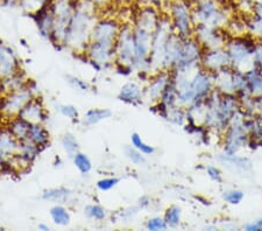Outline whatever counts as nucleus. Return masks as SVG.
<instances>
[{"mask_svg": "<svg viewBox=\"0 0 262 231\" xmlns=\"http://www.w3.org/2000/svg\"><path fill=\"white\" fill-rule=\"evenodd\" d=\"M159 103H161L164 108L168 109V110L169 109L176 107V105H179L177 104V90L174 82H172L171 79L170 82L168 83L166 89H164L161 98L159 100Z\"/></svg>", "mask_w": 262, "mask_h": 231, "instance_id": "393cba45", "label": "nucleus"}, {"mask_svg": "<svg viewBox=\"0 0 262 231\" xmlns=\"http://www.w3.org/2000/svg\"><path fill=\"white\" fill-rule=\"evenodd\" d=\"M116 65L130 67L135 69V55L133 45V26L130 24H122L117 36L116 46Z\"/></svg>", "mask_w": 262, "mask_h": 231, "instance_id": "0eeeda50", "label": "nucleus"}, {"mask_svg": "<svg viewBox=\"0 0 262 231\" xmlns=\"http://www.w3.org/2000/svg\"><path fill=\"white\" fill-rule=\"evenodd\" d=\"M130 140H132V145L135 147V149H138L141 153H143L145 155H151L155 153L154 147L146 144L139 133H137V132L132 133V136H130Z\"/></svg>", "mask_w": 262, "mask_h": 231, "instance_id": "473e14b6", "label": "nucleus"}, {"mask_svg": "<svg viewBox=\"0 0 262 231\" xmlns=\"http://www.w3.org/2000/svg\"><path fill=\"white\" fill-rule=\"evenodd\" d=\"M20 147V141L13 137L8 130L0 134V159L3 160H10L18 154Z\"/></svg>", "mask_w": 262, "mask_h": 231, "instance_id": "6ab92c4d", "label": "nucleus"}, {"mask_svg": "<svg viewBox=\"0 0 262 231\" xmlns=\"http://www.w3.org/2000/svg\"><path fill=\"white\" fill-rule=\"evenodd\" d=\"M164 119H167L168 121H170V123L175 125L183 126L187 123V110H185V108L176 105V107L169 109Z\"/></svg>", "mask_w": 262, "mask_h": 231, "instance_id": "bb28decb", "label": "nucleus"}, {"mask_svg": "<svg viewBox=\"0 0 262 231\" xmlns=\"http://www.w3.org/2000/svg\"><path fill=\"white\" fill-rule=\"evenodd\" d=\"M192 19L195 25L203 24L214 28H225L231 15L219 0H192Z\"/></svg>", "mask_w": 262, "mask_h": 231, "instance_id": "f03ea898", "label": "nucleus"}, {"mask_svg": "<svg viewBox=\"0 0 262 231\" xmlns=\"http://www.w3.org/2000/svg\"><path fill=\"white\" fill-rule=\"evenodd\" d=\"M189 2H192V0H189Z\"/></svg>", "mask_w": 262, "mask_h": 231, "instance_id": "3c124183", "label": "nucleus"}, {"mask_svg": "<svg viewBox=\"0 0 262 231\" xmlns=\"http://www.w3.org/2000/svg\"><path fill=\"white\" fill-rule=\"evenodd\" d=\"M244 196L245 194L243 191H239V189H230V191L224 192L223 199L229 204L236 205L244 200Z\"/></svg>", "mask_w": 262, "mask_h": 231, "instance_id": "f704fd0d", "label": "nucleus"}, {"mask_svg": "<svg viewBox=\"0 0 262 231\" xmlns=\"http://www.w3.org/2000/svg\"><path fill=\"white\" fill-rule=\"evenodd\" d=\"M162 12L159 7L151 5H141V7L137 11L134 15V27L141 28L153 34L158 28L160 18H161Z\"/></svg>", "mask_w": 262, "mask_h": 231, "instance_id": "ddd939ff", "label": "nucleus"}, {"mask_svg": "<svg viewBox=\"0 0 262 231\" xmlns=\"http://www.w3.org/2000/svg\"><path fill=\"white\" fill-rule=\"evenodd\" d=\"M245 230L247 231H260L262 230V218H259V220H255L253 222H249L246 225L244 226Z\"/></svg>", "mask_w": 262, "mask_h": 231, "instance_id": "37998d69", "label": "nucleus"}, {"mask_svg": "<svg viewBox=\"0 0 262 231\" xmlns=\"http://www.w3.org/2000/svg\"><path fill=\"white\" fill-rule=\"evenodd\" d=\"M121 23L116 18H101L97 20L91 32V40L116 41L121 28Z\"/></svg>", "mask_w": 262, "mask_h": 231, "instance_id": "2eb2a0df", "label": "nucleus"}, {"mask_svg": "<svg viewBox=\"0 0 262 231\" xmlns=\"http://www.w3.org/2000/svg\"><path fill=\"white\" fill-rule=\"evenodd\" d=\"M68 82L71 87H74L75 89H77L79 91H83V92H86L91 89L90 84L88 82L83 81V79L78 78V77H75V76H68Z\"/></svg>", "mask_w": 262, "mask_h": 231, "instance_id": "ea45409f", "label": "nucleus"}, {"mask_svg": "<svg viewBox=\"0 0 262 231\" xmlns=\"http://www.w3.org/2000/svg\"><path fill=\"white\" fill-rule=\"evenodd\" d=\"M84 214L92 220L96 221H104L106 218L107 214L104 207H101L100 204H89L84 208Z\"/></svg>", "mask_w": 262, "mask_h": 231, "instance_id": "7c9ffc66", "label": "nucleus"}, {"mask_svg": "<svg viewBox=\"0 0 262 231\" xmlns=\"http://www.w3.org/2000/svg\"><path fill=\"white\" fill-rule=\"evenodd\" d=\"M71 195V191L68 188L60 187V188H53L45 191L42 193V199L47 201H55V202H60V201H66L69 199Z\"/></svg>", "mask_w": 262, "mask_h": 231, "instance_id": "cd10ccee", "label": "nucleus"}, {"mask_svg": "<svg viewBox=\"0 0 262 231\" xmlns=\"http://www.w3.org/2000/svg\"><path fill=\"white\" fill-rule=\"evenodd\" d=\"M58 111L61 112L62 116H64V117H67V118H69L71 120H76L79 117V112L77 110V108L74 107V105H70V104L60 105Z\"/></svg>", "mask_w": 262, "mask_h": 231, "instance_id": "4c0bfd02", "label": "nucleus"}, {"mask_svg": "<svg viewBox=\"0 0 262 231\" xmlns=\"http://www.w3.org/2000/svg\"><path fill=\"white\" fill-rule=\"evenodd\" d=\"M97 10L88 0H78L68 27L64 47L84 54L90 42L91 32L97 23Z\"/></svg>", "mask_w": 262, "mask_h": 231, "instance_id": "f257e3e1", "label": "nucleus"}, {"mask_svg": "<svg viewBox=\"0 0 262 231\" xmlns=\"http://www.w3.org/2000/svg\"><path fill=\"white\" fill-rule=\"evenodd\" d=\"M225 28H214L208 25L197 24L195 25L193 37L200 42L203 49H214L225 47L227 40L230 39V34L225 35Z\"/></svg>", "mask_w": 262, "mask_h": 231, "instance_id": "9d476101", "label": "nucleus"}, {"mask_svg": "<svg viewBox=\"0 0 262 231\" xmlns=\"http://www.w3.org/2000/svg\"><path fill=\"white\" fill-rule=\"evenodd\" d=\"M125 153H126V157L129 159V161L134 163V165L141 166L146 162L145 154L141 153L138 149H135L134 146H126Z\"/></svg>", "mask_w": 262, "mask_h": 231, "instance_id": "72a5a7b5", "label": "nucleus"}, {"mask_svg": "<svg viewBox=\"0 0 262 231\" xmlns=\"http://www.w3.org/2000/svg\"><path fill=\"white\" fill-rule=\"evenodd\" d=\"M224 161L226 162H230L232 165L240 168V170L243 171H248L252 168V162L249 160L248 158H245V157H239V155H226L224 154Z\"/></svg>", "mask_w": 262, "mask_h": 231, "instance_id": "2f4dec72", "label": "nucleus"}, {"mask_svg": "<svg viewBox=\"0 0 262 231\" xmlns=\"http://www.w3.org/2000/svg\"><path fill=\"white\" fill-rule=\"evenodd\" d=\"M73 161L75 167L77 168L82 174L90 173L92 170V162L90 160V158L82 152L76 153V155L73 158Z\"/></svg>", "mask_w": 262, "mask_h": 231, "instance_id": "c756f323", "label": "nucleus"}, {"mask_svg": "<svg viewBox=\"0 0 262 231\" xmlns=\"http://www.w3.org/2000/svg\"><path fill=\"white\" fill-rule=\"evenodd\" d=\"M244 74L246 79L245 92H247L252 97H262V70L252 67Z\"/></svg>", "mask_w": 262, "mask_h": 231, "instance_id": "aec40b11", "label": "nucleus"}, {"mask_svg": "<svg viewBox=\"0 0 262 231\" xmlns=\"http://www.w3.org/2000/svg\"><path fill=\"white\" fill-rule=\"evenodd\" d=\"M141 5H151L155 7L161 8L164 3H167L168 0H140Z\"/></svg>", "mask_w": 262, "mask_h": 231, "instance_id": "c03bdc74", "label": "nucleus"}, {"mask_svg": "<svg viewBox=\"0 0 262 231\" xmlns=\"http://www.w3.org/2000/svg\"><path fill=\"white\" fill-rule=\"evenodd\" d=\"M33 97H35V95H34V89L31 87V81H29L27 87L8 94L5 98H3L2 110L12 118V117L18 116L21 109Z\"/></svg>", "mask_w": 262, "mask_h": 231, "instance_id": "f8f14e48", "label": "nucleus"}, {"mask_svg": "<svg viewBox=\"0 0 262 231\" xmlns=\"http://www.w3.org/2000/svg\"><path fill=\"white\" fill-rule=\"evenodd\" d=\"M170 79V70H161L155 73L154 76L148 81V86L145 89V98L154 104L159 102Z\"/></svg>", "mask_w": 262, "mask_h": 231, "instance_id": "dca6fc26", "label": "nucleus"}, {"mask_svg": "<svg viewBox=\"0 0 262 231\" xmlns=\"http://www.w3.org/2000/svg\"><path fill=\"white\" fill-rule=\"evenodd\" d=\"M153 34L133 26V45L135 55V69L150 73V49Z\"/></svg>", "mask_w": 262, "mask_h": 231, "instance_id": "1a4fd4ad", "label": "nucleus"}, {"mask_svg": "<svg viewBox=\"0 0 262 231\" xmlns=\"http://www.w3.org/2000/svg\"><path fill=\"white\" fill-rule=\"evenodd\" d=\"M256 37L246 33L244 35L231 36L225 45L226 52L229 53L231 66L240 71H245L246 65L247 70L253 67V55L256 46Z\"/></svg>", "mask_w": 262, "mask_h": 231, "instance_id": "7ed1b4c3", "label": "nucleus"}, {"mask_svg": "<svg viewBox=\"0 0 262 231\" xmlns=\"http://www.w3.org/2000/svg\"><path fill=\"white\" fill-rule=\"evenodd\" d=\"M27 139L31 140L36 146H39L41 150H43L49 145L50 133L43 124H32Z\"/></svg>", "mask_w": 262, "mask_h": 231, "instance_id": "412c9836", "label": "nucleus"}, {"mask_svg": "<svg viewBox=\"0 0 262 231\" xmlns=\"http://www.w3.org/2000/svg\"><path fill=\"white\" fill-rule=\"evenodd\" d=\"M112 112L108 109H91L85 112L83 117V124L86 126H92L98 124L99 121L107 119L111 117Z\"/></svg>", "mask_w": 262, "mask_h": 231, "instance_id": "b1692460", "label": "nucleus"}, {"mask_svg": "<svg viewBox=\"0 0 262 231\" xmlns=\"http://www.w3.org/2000/svg\"><path fill=\"white\" fill-rule=\"evenodd\" d=\"M8 5H14V4H20L21 0H5Z\"/></svg>", "mask_w": 262, "mask_h": 231, "instance_id": "09e8293b", "label": "nucleus"}, {"mask_svg": "<svg viewBox=\"0 0 262 231\" xmlns=\"http://www.w3.org/2000/svg\"><path fill=\"white\" fill-rule=\"evenodd\" d=\"M169 7L166 13L170 18L172 29L181 39L193 36L195 23L192 19L191 2L189 0H168Z\"/></svg>", "mask_w": 262, "mask_h": 231, "instance_id": "20e7f679", "label": "nucleus"}, {"mask_svg": "<svg viewBox=\"0 0 262 231\" xmlns=\"http://www.w3.org/2000/svg\"><path fill=\"white\" fill-rule=\"evenodd\" d=\"M119 182H120L119 178H104V179H100L99 181L97 182V188L101 192H107V191H111L112 188H115Z\"/></svg>", "mask_w": 262, "mask_h": 231, "instance_id": "58836bf2", "label": "nucleus"}, {"mask_svg": "<svg viewBox=\"0 0 262 231\" xmlns=\"http://www.w3.org/2000/svg\"><path fill=\"white\" fill-rule=\"evenodd\" d=\"M116 41L91 40L89 42L85 56L97 71H101L116 61Z\"/></svg>", "mask_w": 262, "mask_h": 231, "instance_id": "423d86ee", "label": "nucleus"}, {"mask_svg": "<svg viewBox=\"0 0 262 231\" xmlns=\"http://www.w3.org/2000/svg\"><path fill=\"white\" fill-rule=\"evenodd\" d=\"M206 174H208V176L212 180V181L218 183L223 182V174L218 167L208 166L206 167Z\"/></svg>", "mask_w": 262, "mask_h": 231, "instance_id": "79ce46f5", "label": "nucleus"}, {"mask_svg": "<svg viewBox=\"0 0 262 231\" xmlns=\"http://www.w3.org/2000/svg\"><path fill=\"white\" fill-rule=\"evenodd\" d=\"M21 118L26 119L31 124H45L48 119V113L41 98L33 97L21 109L19 115Z\"/></svg>", "mask_w": 262, "mask_h": 231, "instance_id": "f3484780", "label": "nucleus"}, {"mask_svg": "<svg viewBox=\"0 0 262 231\" xmlns=\"http://www.w3.org/2000/svg\"><path fill=\"white\" fill-rule=\"evenodd\" d=\"M149 204V199L147 196H143L140 199V205L141 207H146V205Z\"/></svg>", "mask_w": 262, "mask_h": 231, "instance_id": "49530a36", "label": "nucleus"}, {"mask_svg": "<svg viewBox=\"0 0 262 231\" xmlns=\"http://www.w3.org/2000/svg\"><path fill=\"white\" fill-rule=\"evenodd\" d=\"M201 66L205 70H208L212 74L218 70H222L224 68H227V67H231V60H230L229 53L226 52L225 47L205 49L202 55Z\"/></svg>", "mask_w": 262, "mask_h": 231, "instance_id": "4468645a", "label": "nucleus"}, {"mask_svg": "<svg viewBox=\"0 0 262 231\" xmlns=\"http://www.w3.org/2000/svg\"><path fill=\"white\" fill-rule=\"evenodd\" d=\"M203 52H204V49L193 36L189 37V39H182L176 61L171 69L192 68V67L201 66Z\"/></svg>", "mask_w": 262, "mask_h": 231, "instance_id": "6e6552de", "label": "nucleus"}, {"mask_svg": "<svg viewBox=\"0 0 262 231\" xmlns=\"http://www.w3.org/2000/svg\"><path fill=\"white\" fill-rule=\"evenodd\" d=\"M242 110L239 97L235 94H221L218 103V132L223 133Z\"/></svg>", "mask_w": 262, "mask_h": 231, "instance_id": "9b49d317", "label": "nucleus"}, {"mask_svg": "<svg viewBox=\"0 0 262 231\" xmlns=\"http://www.w3.org/2000/svg\"><path fill=\"white\" fill-rule=\"evenodd\" d=\"M49 215L56 225L67 226L68 224H70V221H71L70 213L64 205H61V204L54 205V207H52L49 210Z\"/></svg>", "mask_w": 262, "mask_h": 231, "instance_id": "5701e85b", "label": "nucleus"}, {"mask_svg": "<svg viewBox=\"0 0 262 231\" xmlns=\"http://www.w3.org/2000/svg\"><path fill=\"white\" fill-rule=\"evenodd\" d=\"M245 112L242 109L234 116L233 120L227 126V129L223 132V145H224V154L234 155L239 152L243 147L248 145L249 136L246 129L243 125V118Z\"/></svg>", "mask_w": 262, "mask_h": 231, "instance_id": "39448f33", "label": "nucleus"}, {"mask_svg": "<svg viewBox=\"0 0 262 231\" xmlns=\"http://www.w3.org/2000/svg\"><path fill=\"white\" fill-rule=\"evenodd\" d=\"M31 123L26 119L21 118L20 116L12 117L10 120V125H8V131H10L13 137H15L19 141L27 139L29 129H31Z\"/></svg>", "mask_w": 262, "mask_h": 231, "instance_id": "4be33fe9", "label": "nucleus"}, {"mask_svg": "<svg viewBox=\"0 0 262 231\" xmlns=\"http://www.w3.org/2000/svg\"><path fill=\"white\" fill-rule=\"evenodd\" d=\"M37 229L41 231H49L50 226L48 224H45V223H39V225H37Z\"/></svg>", "mask_w": 262, "mask_h": 231, "instance_id": "de8ad7c7", "label": "nucleus"}, {"mask_svg": "<svg viewBox=\"0 0 262 231\" xmlns=\"http://www.w3.org/2000/svg\"><path fill=\"white\" fill-rule=\"evenodd\" d=\"M47 2L48 0H21L20 6L23 7L24 10L31 12V13H34V12H36Z\"/></svg>", "mask_w": 262, "mask_h": 231, "instance_id": "e433bc0d", "label": "nucleus"}, {"mask_svg": "<svg viewBox=\"0 0 262 231\" xmlns=\"http://www.w3.org/2000/svg\"><path fill=\"white\" fill-rule=\"evenodd\" d=\"M146 229L150 231H160V230H167L168 226L164 222V218L155 216L151 217L147 221L146 223Z\"/></svg>", "mask_w": 262, "mask_h": 231, "instance_id": "c9c22d12", "label": "nucleus"}, {"mask_svg": "<svg viewBox=\"0 0 262 231\" xmlns=\"http://www.w3.org/2000/svg\"><path fill=\"white\" fill-rule=\"evenodd\" d=\"M61 145L66 154L71 159L79 152V144L73 134H64L61 139Z\"/></svg>", "mask_w": 262, "mask_h": 231, "instance_id": "c85d7f7f", "label": "nucleus"}, {"mask_svg": "<svg viewBox=\"0 0 262 231\" xmlns=\"http://www.w3.org/2000/svg\"><path fill=\"white\" fill-rule=\"evenodd\" d=\"M88 2L90 3L96 10H98V8H103L105 6H107V4L111 2V0H88Z\"/></svg>", "mask_w": 262, "mask_h": 231, "instance_id": "a18cd8bd", "label": "nucleus"}, {"mask_svg": "<svg viewBox=\"0 0 262 231\" xmlns=\"http://www.w3.org/2000/svg\"><path fill=\"white\" fill-rule=\"evenodd\" d=\"M246 2L251 4H257V3H262V0H246Z\"/></svg>", "mask_w": 262, "mask_h": 231, "instance_id": "8fccbe9b", "label": "nucleus"}, {"mask_svg": "<svg viewBox=\"0 0 262 231\" xmlns=\"http://www.w3.org/2000/svg\"><path fill=\"white\" fill-rule=\"evenodd\" d=\"M253 67L262 70V40H257L254 55H253Z\"/></svg>", "mask_w": 262, "mask_h": 231, "instance_id": "a19ab883", "label": "nucleus"}, {"mask_svg": "<svg viewBox=\"0 0 262 231\" xmlns=\"http://www.w3.org/2000/svg\"><path fill=\"white\" fill-rule=\"evenodd\" d=\"M118 98L124 103L139 105L145 99V89H142L138 83L128 82L121 87Z\"/></svg>", "mask_w": 262, "mask_h": 231, "instance_id": "a211bd4d", "label": "nucleus"}, {"mask_svg": "<svg viewBox=\"0 0 262 231\" xmlns=\"http://www.w3.org/2000/svg\"><path fill=\"white\" fill-rule=\"evenodd\" d=\"M164 222L168 228L170 229H176L181 225L182 222V209L179 205H170V207L167 208L166 213H164Z\"/></svg>", "mask_w": 262, "mask_h": 231, "instance_id": "a878e982", "label": "nucleus"}]
</instances>
